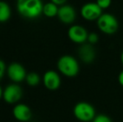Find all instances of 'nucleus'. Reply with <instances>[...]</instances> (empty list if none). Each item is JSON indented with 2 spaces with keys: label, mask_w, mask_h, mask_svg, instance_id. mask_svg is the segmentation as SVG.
Listing matches in <instances>:
<instances>
[{
  "label": "nucleus",
  "mask_w": 123,
  "mask_h": 122,
  "mask_svg": "<svg viewBox=\"0 0 123 122\" xmlns=\"http://www.w3.org/2000/svg\"><path fill=\"white\" fill-rule=\"evenodd\" d=\"M23 96V90L18 84H10L3 90V99L9 105L18 104Z\"/></svg>",
  "instance_id": "nucleus-5"
},
{
  "label": "nucleus",
  "mask_w": 123,
  "mask_h": 122,
  "mask_svg": "<svg viewBox=\"0 0 123 122\" xmlns=\"http://www.w3.org/2000/svg\"><path fill=\"white\" fill-rule=\"evenodd\" d=\"M43 84L47 90L55 91L60 87L61 79L60 76L55 70H48L43 75Z\"/></svg>",
  "instance_id": "nucleus-9"
},
{
  "label": "nucleus",
  "mask_w": 123,
  "mask_h": 122,
  "mask_svg": "<svg viewBox=\"0 0 123 122\" xmlns=\"http://www.w3.org/2000/svg\"><path fill=\"white\" fill-rule=\"evenodd\" d=\"M7 75L10 80L14 83H20L24 81L27 76L25 68L19 63L13 62L11 63L7 68Z\"/></svg>",
  "instance_id": "nucleus-7"
},
{
  "label": "nucleus",
  "mask_w": 123,
  "mask_h": 122,
  "mask_svg": "<svg viewBox=\"0 0 123 122\" xmlns=\"http://www.w3.org/2000/svg\"><path fill=\"white\" fill-rule=\"evenodd\" d=\"M43 5L41 0H18L17 10L20 15L29 19H34L43 13Z\"/></svg>",
  "instance_id": "nucleus-1"
},
{
  "label": "nucleus",
  "mask_w": 123,
  "mask_h": 122,
  "mask_svg": "<svg viewBox=\"0 0 123 122\" xmlns=\"http://www.w3.org/2000/svg\"><path fill=\"white\" fill-rule=\"evenodd\" d=\"M96 3L102 10H104L110 8L111 4V0H96Z\"/></svg>",
  "instance_id": "nucleus-18"
},
{
  "label": "nucleus",
  "mask_w": 123,
  "mask_h": 122,
  "mask_svg": "<svg viewBox=\"0 0 123 122\" xmlns=\"http://www.w3.org/2000/svg\"><path fill=\"white\" fill-rule=\"evenodd\" d=\"M121 61H122V64H123V50L122 52V54H121Z\"/></svg>",
  "instance_id": "nucleus-23"
},
{
  "label": "nucleus",
  "mask_w": 123,
  "mask_h": 122,
  "mask_svg": "<svg viewBox=\"0 0 123 122\" xmlns=\"http://www.w3.org/2000/svg\"><path fill=\"white\" fill-rule=\"evenodd\" d=\"M13 115L18 121L28 122L32 119V110L25 104L18 103L13 109Z\"/></svg>",
  "instance_id": "nucleus-12"
},
{
  "label": "nucleus",
  "mask_w": 123,
  "mask_h": 122,
  "mask_svg": "<svg viewBox=\"0 0 123 122\" xmlns=\"http://www.w3.org/2000/svg\"><path fill=\"white\" fill-rule=\"evenodd\" d=\"M78 55L83 63L91 64L96 59V51L93 44L86 42L80 44V47L79 48V50H78Z\"/></svg>",
  "instance_id": "nucleus-10"
},
{
  "label": "nucleus",
  "mask_w": 123,
  "mask_h": 122,
  "mask_svg": "<svg viewBox=\"0 0 123 122\" xmlns=\"http://www.w3.org/2000/svg\"><path fill=\"white\" fill-rule=\"evenodd\" d=\"M58 10H59L58 5L52 3V2L47 3L43 7V13L46 17H48V18H54V17L57 16Z\"/></svg>",
  "instance_id": "nucleus-14"
},
{
  "label": "nucleus",
  "mask_w": 123,
  "mask_h": 122,
  "mask_svg": "<svg viewBox=\"0 0 123 122\" xmlns=\"http://www.w3.org/2000/svg\"><path fill=\"white\" fill-rule=\"evenodd\" d=\"M73 114L80 122H91L96 116L94 106L86 101L78 102L74 106Z\"/></svg>",
  "instance_id": "nucleus-3"
},
{
  "label": "nucleus",
  "mask_w": 123,
  "mask_h": 122,
  "mask_svg": "<svg viewBox=\"0 0 123 122\" xmlns=\"http://www.w3.org/2000/svg\"><path fill=\"white\" fill-rule=\"evenodd\" d=\"M67 0H51L52 3H55L56 5H58V6H62V5H64L65 3H66Z\"/></svg>",
  "instance_id": "nucleus-20"
},
{
  "label": "nucleus",
  "mask_w": 123,
  "mask_h": 122,
  "mask_svg": "<svg viewBox=\"0 0 123 122\" xmlns=\"http://www.w3.org/2000/svg\"><path fill=\"white\" fill-rule=\"evenodd\" d=\"M3 90L2 89L1 85H0V99L3 98Z\"/></svg>",
  "instance_id": "nucleus-22"
},
{
  "label": "nucleus",
  "mask_w": 123,
  "mask_h": 122,
  "mask_svg": "<svg viewBox=\"0 0 123 122\" xmlns=\"http://www.w3.org/2000/svg\"><path fill=\"white\" fill-rule=\"evenodd\" d=\"M11 17L9 5L3 1H0V23L7 22Z\"/></svg>",
  "instance_id": "nucleus-13"
},
{
  "label": "nucleus",
  "mask_w": 123,
  "mask_h": 122,
  "mask_svg": "<svg viewBox=\"0 0 123 122\" xmlns=\"http://www.w3.org/2000/svg\"><path fill=\"white\" fill-rule=\"evenodd\" d=\"M89 33L81 25L74 24L70 27L68 30V37L71 42L77 44H82L87 42Z\"/></svg>",
  "instance_id": "nucleus-8"
},
{
  "label": "nucleus",
  "mask_w": 123,
  "mask_h": 122,
  "mask_svg": "<svg viewBox=\"0 0 123 122\" xmlns=\"http://www.w3.org/2000/svg\"><path fill=\"white\" fill-rule=\"evenodd\" d=\"M57 69L63 75L68 78H73L79 74L80 64L77 59L72 55L65 54L58 59Z\"/></svg>",
  "instance_id": "nucleus-2"
},
{
  "label": "nucleus",
  "mask_w": 123,
  "mask_h": 122,
  "mask_svg": "<svg viewBox=\"0 0 123 122\" xmlns=\"http://www.w3.org/2000/svg\"><path fill=\"white\" fill-rule=\"evenodd\" d=\"M99 41V36L96 33H94V32H91V33H89L88 34V38H87V42L91 44H97V42Z\"/></svg>",
  "instance_id": "nucleus-17"
},
{
  "label": "nucleus",
  "mask_w": 123,
  "mask_h": 122,
  "mask_svg": "<svg viewBox=\"0 0 123 122\" xmlns=\"http://www.w3.org/2000/svg\"><path fill=\"white\" fill-rule=\"evenodd\" d=\"M5 72H7L6 64H5V63L2 59H0V80L4 76Z\"/></svg>",
  "instance_id": "nucleus-19"
},
{
  "label": "nucleus",
  "mask_w": 123,
  "mask_h": 122,
  "mask_svg": "<svg viewBox=\"0 0 123 122\" xmlns=\"http://www.w3.org/2000/svg\"><path fill=\"white\" fill-rule=\"evenodd\" d=\"M25 80H26V83H27L29 86H36V85H39V82H40V76H39L37 73L31 72V73L27 74Z\"/></svg>",
  "instance_id": "nucleus-15"
},
{
  "label": "nucleus",
  "mask_w": 123,
  "mask_h": 122,
  "mask_svg": "<svg viewBox=\"0 0 123 122\" xmlns=\"http://www.w3.org/2000/svg\"><path fill=\"white\" fill-rule=\"evenodd\" d=\"M118 83L123 87V70L120 72V74L118 75Z\"/></svg>",
  "instance_id": "nucleus-21"
},
{
  "label": "nucleus",
  "mask_w": 123,
  "mask_h": 122,
  "mask_svg": "<svg viewBox=\"0 0 123 122\" xmlns=\"http://www.w3.org/2000/svg\"><path fill=\"white\" fill-rule=\"evenodd\" d=\"M99 30L107 35H111L117 32L119 23L117 18L113 14L105 13H102L100 18L96 20Z\"/></svg>",
  "instance_id": "nucleus-4"
},
{
  "label": "nucleus",
  "mask_w": 123,
  "mask_h": 122,
  "mask_svg": "<svg viewBox=\"0 0 123 122\" xmlns=\"http://www.w3.org/2000/svg\"><path fill=\"white\" fill-rule=\"evenodd\" d=\"M57 17L60 21L65 24H71L76 18L75 9L71 5L64 4L59 8Z\"/></svg>",
  "instance_id": "nucleus-11"
},
{
  "label": "nucleus",
  "mask_w": 123,
  "mask_h": 122,
  "mask_svg": "<svg viewBox=\"0 0 123 122\" xmlns=\"http://www.w3.org/2000/svg\"><path fill=\"white\" fill-rule=\"evenodd\" d=\"M102 9L95 2L86 3L81 7L80 15L86 21H96L102 14Z\"/></svg>",
  "instance_id": "nucleus-6"
},
{
  "label": "nucleus",
  "mask_w": 123,
  "mask_h": 122,
  "mask_svg": "<svg viewBox=\"0 0 123 122\" xmlns=\"http://www.w3.org/2000/svg\"><path fill=\"white\" fill-rule=\"evenodd\" d=\"M91 122H112L111 119L108 116L105 114H99L96 115V117L93 119Z\"/></svg>",
  "instance_id": "nucleus-16"
}]
</instances>
